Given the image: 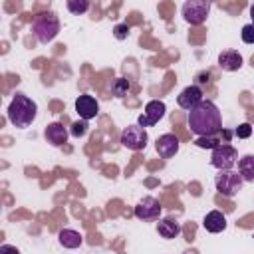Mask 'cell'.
Returning a JSON list of instances; mask_svg holds the SVG:
<instances>
[{"label": "cell", "mask_w": 254, "mask_h": 254, "mask_svg": "<svg viewBox=\"0 0 254 254\" xmlns=\"http://www.w3.org/2000/svg\"><path fill=\"white\" fill-rule=\"evenodd\" d=\"M234 135H236L238 139H248V137L252 135V125H250V123H242V125H238L236 131H234Z\"/></svg>", "instance_id": "cell-25"}, {"label": "cell", "mask_w": 254, "mask_h": 254, "mask_svg": "<svg viewBox=\"0 0 254 254\" xmlns=\"http://www.w3.org/2000/svg\"><path fill=\"white\" fill-rule=\"evenodd\" d=\"M202 226H204L208 232L218 234V232H222V230L226 228V216H224L220 210H210V212L204 216Z\"/></svg>", "instance_id": "cell-15"}, {"label": "cell", "mask_w": 254, "mask_h": 254, "mask_svg": "<svg viewBox=\"0 0 254 254\" xmlns=\"http://www.w3.org/2000/svg\"><path fill=\"white\" fill-rule=\"evenodd\" d=\"M165 111H167L165 103L159 101V99H153V101H149V103L145 105V111H143V115H139L137 123H139L141 127H151V125L159 123V121L165 117Z\"/></svg>", "instance_id": "cell-9"}, {"label": "cell", "mask_w": 254, "mask_h": 254, "mask_svg": "<svg viewBox=\"0 0 254 254\" xmlns=\"http://www.w3.org/2000/svg\"><path fill=\"white\" fill-rule=\"evenodd\" d=\"M181 222H177V220H173V218H159V222H157V232H159V236H163V238H167V240H171V238H177L179 234H181Z\"/></svg>", "instance_id": "cell-16"}, {"label": "cell", "mask_w": 254, "mask_h": 254, "mask_svg": "<svg viewBox=\"0 0 254 254\" xmlns=\"http://www.w3.org/2000/svg\"><path fill=\"white\" fill-rule=\"evenodd\" d=\"M69 133L73 135V137H83L85 133H87V119H81V121H75V123H71V129H69Z\"/></svg>", "instance_id": "cell-22"}, {"label": "cell", "mask_w": 254, "mask_h": 254, "mask_svg": "<svg viewBox=\"0 0 254 254\" xmlns=\"http://www.w3.org/2000/svg\"><path fill=\"white\" fill-rule=\"evenodd\" d=\"M183 18L190 26H200L206 22L210 14V0H185L183 4Z\"/></svg>", "instance_id": "cell-5"}, {"label": "cell", "mask_w": 254, "mask_h": 254, "mask_svg": "<svg viewBox=\"0 0 254 254\" xmlns=\"http://www.w3.org/2000/svg\"><path fill=\"white\" fill-rule=\"evenodd\" d=\"M240 36H242V42H244V44H252V46H254V24H246V26L242 28Z\"/></svg>", "instance_id": "cell-23"}, {"label": "cell", "mask_w": 254, "mask_h": 254, "mask_svg": "<svg viewBox=\"0 0 254 254\" xmlns=\"http://www.w3.org/2000/svg\"><path fill=\"white\" fill-rule=\"evenodd\" d=\"M238 161V151L228 145V143H218L214 149H212V155H210V165L218 171L222 169H232L234 163Z\"/></svg>", "instance_id": "cell-7"}, {"label": "cell", "mask_w": 254, "mask_h": 254, "mask_svg": "<svg viewBox=\"0 0 254 254\" xmlns=\"http://www.w3.org/2000/svg\"><path fill=\"white\" fill-rule=\"evenodd\" d=\"M65 6H67V10H69L71 14L81 16V14H85V12L89 10L91 0H65Z\"/></svg>", "instance_id": "cell-19"}, {"label": "cell", "mask_w": 254, "mask_h": 254, "mask_svg": "<svg viewBox=\"0 0 254 254\" xmlns=\"http://www.w3.org/2000/svg\"><path fill=\"white\" fill-rule=\"evenodd\" d=\"M67 129L62 125V123H50L48 127H46V131H44V137H46V141L52 145V147H62V145H65L67 143Z\"/></svg>", "instance_id": "cell-13"}, {"label": "cell", "mask_w": 254, "mask_h": 254, "mask_svg": "<svg viewBox=\"0 0 254 254\" xmlns=\"http://www.w3.org/2000/svg\"><path fill=\"white\" fill-rule=\"evenodd\" d=\"M202 101V89L198 87V85H189V87H185L181 93H179V97H177V103H179V107H183V109H192L196 103H200Z\"/></svg>", "instance_id": "cell-12"}, {"label": "cell", "mask_w": 254, "mask_h": 254, "mask_svg": "<svg viewBox=\"0 0 254 254\" xmlns=\"http://www.w3.org/2000/svg\"><path fill=\"white\" fill-rule=\"evenodd\" d=\"M38 115V105L34 99H30L24 93H16L8 105V121L18 127V129H26L34 123Z\"/></svg>", "instance_id": "cell-2"}, {"label": "cell", "mask_w": 254, "mask_h": 254, "mask_svg": "<svg viewBox=\"0 0 254 254\" xmlns=\"http://www.w3.org/2000/svg\"><path fill=\"white\" fill-rule=\"evenodd\" d=\"M32 32L40 44H50L60 34V18L54 12H40L32 20Z\"/></svg>", "instance_id": "cell-3"}, {"label": "cell", "mask_w": 254, "mask_h": 254, "mask_svg": "<svg viewBox=\"0 0 254 254\" xmlns=\"http://www.w3.org/2000/svg\"><path fill=\"white\" fill-rule=\"evenodd\" d=\"M58 242H60L64 248H77V246H81L83 238H81V234H79L77 230L64 228V230H60V234H58Z\"/></svg>", "instance_id": "cell-17"}, {"label": "cell", "mask_w": 254, "mask_h": 254, "mask_svg": "<svg viewBox=\"0 0 254 254\" xmlns=\"http://www.w3.org/2000/svg\"><path fill=\"white\" fill-rule=\"evenodd\" d=\"M189 129L200 137V135H216L220 129H222V117H220V111L218 107L208 101V99H202L200 103H196L192 109H189Z\"/></svg>", "instance_id": "cell-1"}, {"label": "cell", "mask_w": 254, "mask_h": 254, "mask_svg": "<svg viewBox=\"0 0 254 254\" xmlns=\"http://www.w3.org/2000/svg\"><path fill=\"white\" fill-rule=\"evenodd\" d=\"M179 147H181V143H179L177 135H173V133L161 135V137L157 139V143H155V149H157V153H159L161 159H171V157H175V155L179 153Z\"/></svg>", "instance_id": "cell-10"}, {"label": "cell", "mask_w": 254, "mask_h": 254, "mask_svg": "<svg viewBox=\"0 0 254 254\" xmlns=\"http://www.w3.org/2000/svg\"><path fill=\"white\" fill-rule=\"evenodd\" d=\"M129 81L125 79V77H117L115 79V83H113V93L117 95V97H123V95H127V91H129Z\"/></svg>", "instance_id": "cell-20"}, {"label": "cell", "mask_w": 254, "mask_h": 254, "mask_svg": "<svg viewBox=\"0 0 254 254\" xmlns=\"http://www.w3.org/2000/svg\"><path fill=\"white\" fill-rule=\"evenodd\" d=\"M250 18H252V24H254V4L250 6Z\"/></svg>", "instance_id": "cell-26"}, {"label": "cell", "mask_w": 254, "mask_h": 254, "mask_svg": "<svg viewBox=\"0 0 254 254\" xmlns=\"http://www.w3.org/2000/svg\"><path fill=\"white\" fill-rule=\"evenodd\" d=\"M129 24H117L115 28H113V36L117 38V40H127V36H129Z\"/></svg>", "instance_id": "cell-24"}, {"label": "cell", "mask_w": 254, "mask_h": 254, "mask_svg": "<svg viewBox=\"0 0 254 254\" xmlns=\"http://www.w3.org/2000/svg\"><path fill=\"white\" fill-rule=\"evenodd\" d=\"M147 143H149V135H147L145 127H141L139 123L125 127L121 133V145L129 151H143L147 147Z\"/></svg>", "instance_id": "cell-6"}, {"label": "cell", "mask_w": 254, "mask_h": 254, "mask_svg": "<svg viewBox=\"0 0 254 254\" xmlns=\"http://www.w3.org/2000/svg\"><path fill=\"white\" fill-rule=\"evenodd\" d=\"M242 185H244V179L238 171H232V169H222L218 171V175L214 177V187L216 190L226 196V198H232L236 196L240 190H242Z\"/></svg>", "instance_id": "cell-4"}, {"label": "cell", "mask_w": 254, "mask_h": 254, "mask_svg": "<svg viewBox=\"0 0 254 254\" xmlns=\"http://www.w3.org/2000/svg\"><path fill=\"white\" fill-rule=\"evenodd\" d=\"M218 67L222 71H236L242 67V56L236 50H224L218 56Z\"/></svg>", "instance_id": "cell-14"}, {"label": "cell", "mask_w": 254, "mask_h": 254, "mask_svg": "<svg viewBox=\"0 0 254 254\" xmlns=\"http://www.w3.org/2000/svg\"><path fill=\"white\" fill-rule=\"evenodd\" d=\"M161 212H163V206H161L159 198H155V196H143L135 206V216L143 222L159 220Z\"/></svg>", "instance_id": "cell-8"}, {"label": "cell", "mask_w": 254, "mask_h": 254, "mask_svg": "<svg viewBox=\"0 0 254 254\" xmlns=\"http://www.w3.org/2000/svg\"><path fill=\"white\" fill-rule=\"evenodd\" d=\"M238 173L244 181L254 183V155H244L238 159Z\"/></svg>", "instance_id": "cell-18"}, {"label": "cell", "mask_w": 254, "mask_h": 254, "mask_svg": "<svg viewBox=\"0 0 254 254\" xmlns=\"http://www.w3.org/2000/svg\"><path fill=\"white\" fill-rule=\"evenodd\" d=\"M194 145L200 147V149H214V147L218 145V141L214 139V135H200V137L194 141Z\"/></svg>", "instance_id": "cell-21"}, {"label": "cell", "mask_w": 254, "mask_h": 254, "mask_svg": "<svg viewBox=\"0 0 254 254\" xmlns=\"http://www.w3.org/2000/svg\"><path fill=\"white\" fill-rule=\"evenodd\" d=\"M75 111H77V115L81 117V119H93L97 113H99V103H97V99L93 97V95H79L77 99H75Z\"/></svg>", "instance_id": "cell-11"}]
</instances>
